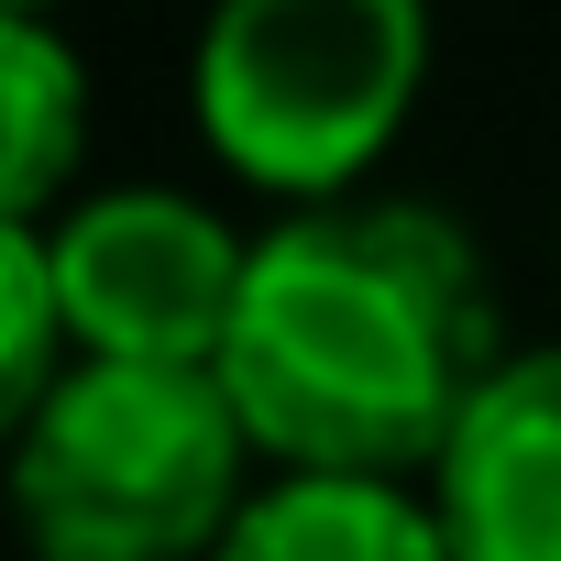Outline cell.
Listing matches in <instances>:
<instances>
[{"label":"cell","mask_w":561,"mask_h":561,"mask_svg":"<svg viewBox=\"0 0 561 561\" xmlns=\"http://www.w3.org/2000/svg\"><path fill=\"white\" fill-rule=\"evenodd\" d=\"M506 375L484 264L440 209L353 198L253 242L220 386L287 473H419L451 462L473 397Z\"/></svg>","instance_id":"6da1fadb"},{"label":"cell","mask_w":561,"mask_h":561,"mask_svg":"<svg viewBox=\"0 0 561 561\" xmlns=\"http://www.w3.org/2000/svg\"><path fill=\"white\" fill-rule=\"evenodd\" d=\"M242 408L198 364H78L12 430L34 561H209L242 517Z\"/></svg>","instance_id":"7a4b0ae2"},{"label":"cell","mask_w":561,"mask_h":561,"mask_svg":"<svg viewBox=\"0 0 561 561\" xmlns=\"http://www.w3.org/2000/svg\"><path fill=\"white\" fill-rule=\"evenodd\" d=\"M430 67V0H220L198 34V122L231 176L331 198L353 187Z\"/></svg>","instance_id":"3957f363"},{"label":"cell","mask_w":561,"mask_h":561,"mask_svg":"<svg viewBox=\"0 0 561 561\" xmlns=\"http://www.w3.org/2000/svg\"><path fill=\"white\" fill-rule=\"evenodd\" d=\"M45 253H56L78 364H198V375H220L253 253L198 198H165V187L78 198L45 231Z\"/></svg>","instance_id":"277c9868"},{"label":"cell","mask_w":561,"mask_h":561,"mask_svg":"<svg viewBox=\"0 0 561 561\" xmlns=\"http://www.w3.org/2000/svg\"><path fill=\"white\" fill-rule=\"evenodd\" d=\"M440 528L462 561H561V342L473 397L440 462Z\"/></svg>","instance_id":"5b68a950"},{"label":"cell","mask_w":561,"mask_h":561,"mask_svg":"<svg viewBox=\"0 0 561 561\" xmlns=\"http://www.w3.org/2000/svg\"><path fill=\"white\" fill-rule=\"evenodd\" d=\"M209 561H462L440 506H419L408 484L375 473H287L242 495V517L220 528Z\"/></svg>","instance_id":"8992f818"},{"label":"cell","mask_w":561,"mask_h":561,"mask_svg":"<svg viewBox=\"0 0 561 561\" xmlns=\"http://www.w3.org/2000/svg\"><path fill=\"white\" fill-rule=\"evenodd\" d=\"M0 220H45L56 209V187H67V165L89 154V78H78V56L45 34V23H0Z\"/></svg>","instance_id":"52a82bcc"},{"label":"cell","mask_w":561,"mask_h":561,"mask_svg":"<svg viewBox=\"0 0 561 561\" xmlns=\"http://www.w3.org/2000/svg\"><path fill=\"white\" fill-rule=\"evenodd\" d=\"M67 298H56V253H45V220H0V408L12 430L78 375L67 364Z\"/></svg>","instance_id":"ba28073f"},{"label":"cell","mask_w":561,"mask_h":561,"mask_svg":"<svg viewBox=\"0 0 561 561\" xmlns=\"http://www.w3.org/2000/svg\"><path fill=\"white\" fill-rule=\"evenodd\" d=\"M0 12H12V23H45V12H56V0H0Z\"/></svg>","instance_id":"9c48e42d"}]
</instances>
